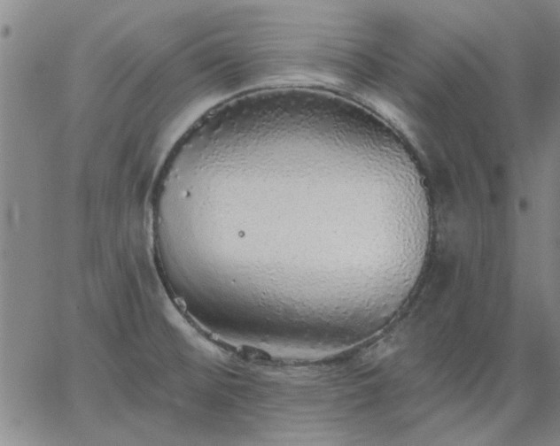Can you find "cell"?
Here are the masks:
<instances>
[{
    "mask_svg": "<svg viewBox=\"0 0 560 446\" xmlns=\"http://www.w3.org/2000/svg\"><path fill=\"white\" fill-rule=\"evenodd\" d=\"M204 212L246 219L237 230H305L384 249L400 215L375 147L358 135L306 121H276L233 137L194 170Z\"/></svg>",
    "mask_w": 560,
    "mask_h": 446,
    "instance_id": "1",
    "label": "cell"
}]
</instances>
